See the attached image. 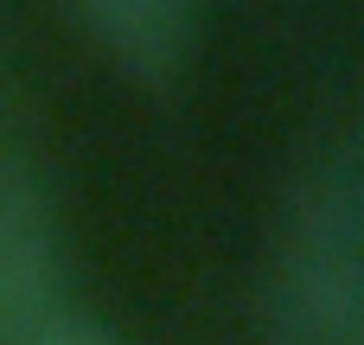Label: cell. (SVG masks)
Segmentation results:
<instances>
[{
    "label": "cell",
    "instance_id": "cell-3",
    "mask_svg": "<svg viewBox=\"0 0 364 345\" xmlns=\"http://www.w3.org/2000/svg\"><path fill=\"white\" fill-rule=\"evenodd\" d=\"M70 13L90 45L147 90L179 83L205 32V0H70Z\"/></svg>",
    "mask_w": 364,
    "mask_h": 345
},
{
    "label": "cell",
    "instance_id": "cell-4",
    "mask_svg": "<svg viewBox=\"0 0 364 345\" xmlns=\"http://www.w3.org/2000/svg\"><path fill=\"white\" fill-rule=\"evenodd\" d=\"M45 345H122V333H109L102 320H90V314H64L58 320V333Z\"/></svg>",
    "mask_w": 364,
    "mask_h": 345
},
{
    "label": "cell",
    "instance_id": "cell-2",
    "mask_svg": "<svg viewBox=\"0 0 364 345\" xmlns=\"http://www.w3.org/2000/svg\"><path fill=\"white\" fill-rule=\"evenodd\" d=\"M77 314L64 294V243L45 186L26 166H0V345H45Z\"/></svg>",
    "mask_w": 364,
    "mask_h": 345
},
{
    "label": "cell",
    "instance_id": "cell-1",
    "mask_svg": "<svg viewBox=\"0 0 364 345\" xmlns=\"http://www.w3.org/2000/svg\"><path fill=\"white\" fill-rule=\"evenodd\" d=\"M269 339L364 345V160L339 134L294 186L269 250Z\"/></svg>",
    "mask_w": 364,
    "mask_h": 345
}]
</instances>
